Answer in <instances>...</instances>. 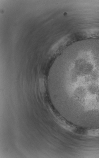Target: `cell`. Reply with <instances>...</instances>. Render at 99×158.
<instances>
[{"instance_id": "cell-1", "label": "cell", "mask_w": 99, "mask_h": 158, "mask_svg": "<svg viewBox=\"0 0 99 158\" xmlns=\"http://www.w3.org/2000/svg\"><path fill=\"white\" fill-rule=\"evenodd\" d=\"M85 136H99V129H86Z\"/></svg>"}]
</instances>
